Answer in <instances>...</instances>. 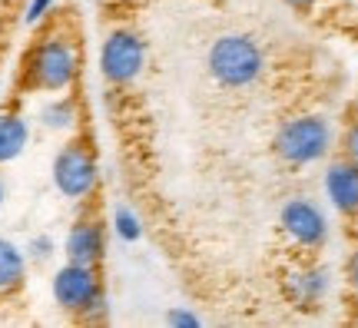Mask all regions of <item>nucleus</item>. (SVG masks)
<instances>
[{
  "instance_id": "obj_3",
  "label": "nucleus",
  "mask_w": 358,
  "mask_h": 328,
  "mask_svg": "<svg viewBox=\"0 0 358 328\" xmlns=\"http://www.w3.org/2000/svg\"><path fill=\"white\" fill-rule=\"evenodd\" d=\"M206 70L222 90H245L266 73V53L245 34H219L206 53Z\"/></svg>"
},
{
  "instance_id": "obj_6",
  "label": "nucleus",
  "mask_w": 358,
  "mask_h": 328,
  "mask_svg": "<svg viewBox=\"0 0 358 328\" xmlns=\"http://www.w3.org/2000/svg\"><path fill=\"white\" fill-rule=\"evenodd\" d=\"M279 232L285 236V242L292 249H299L302 255H312L325 249V242L332 236V226H329L325 209L315 199L292 196L279 213Z\"/></svg>"
},
{
  "instance_id": "obj_15",
  "label": "nucleus",
  "mask_w": 358,
  "mask_h": 328,
  "mask_svg": "<svg viewBox=\"0 0 358 328\" xmlns=\"http://www.w3.org/2000/svg\"><path fill=\"white\" fill-rule=\"evenodd\" d=\"M338 152L348 156V159H358V116L355 113L348 116L345 129L338 133Z\"/></svg>"
},
{
  "instance_id": "obj_22",
  "label": "nucleus",
  "mask_w": 358,
  "mask_h": 328,
  "mask_svg": "<svg viewBox=\"0 0 358 328\" xmlns=\"http://www.w3.org/2000/svg\"><path fill=\"white\" fill-rule=\"evenodd\" d=\"M352 113L358 116V93H355V100H352Z\"/></svg>"
},
{
  "instance_id": "obj_10",
  "label": "nucleus",
  "mask_w": 358,
  "mask_h": 328,
  "mask_svg": "<svg viewBox=\"0 0 358 328\" xmlns=\"http://www.w3.org/2000/svg\"><path fill=\"white\" fill-rule=\"evenodd\" d=\"M64 252L66 262L80 265H100L106 259V229H103L100 215L83 213L73 219V226L66 229Z\"/></svg>"
},
{
  "instance_id": "obj_14",
  "label": "nucleus",
  "mask_w": 358,
  "mask_h": 328,
  "mask_svg": "<svg viewBox=\"0 0 358 328\" xmlns=\"http://www.w3.org/2000/svg\"><path fill=\"white\" fill-rule=\"evenodd\" d=\"M113 232H116V239H123V242H140L143 239L140 215L133 213L129 206H116L113 209Z\"/></svg>"
},
{
  "instance_id": "obj_17",
  "label": "nucleus",
  "mask_w": 358,
  "mask_h": 328,
  "mask_svg": "<svg viewBox=\"0 0 358 328\" xmlns=\"http://www.w3.org/2000/svg\"><path fill=\"white\" fill-rule=\"evenodd\" d=\"M53 249H57V242H53L50 236H34L30 245H27V259H34V262H47V259L53 255Z\"/></svg>"
},
{
  "instance_id": "obj_9",
  "label": "nucleus",
  "mask_w": 358,
  "mask_h": 328,
  "mask_svg": "<svg viewBox=\"0 0 358 328\" xmlns=\"http://www.w3.org/2000/svg\"><path fill=\"white\" fill-rule=\"evenodd\" d=\"M322 192L332 206L335 213L348 219V222H358V159H348V156H338L325 166L322 173Z\"/></svg>"
},
{
  "instance_id": "obj_11",
  "label": "nucleus",
  "mask_w": 358,
  "mask_h": 328,
  "mask_svg": "<svg viewBox=\"0 0 358 328\" xmlns=\"http://www.w3.org/2000/svg\"><path fill=\"white\" fill-rule=\"evenodd\" d=\"M27 282V252L10 239H0V299H10Z\"/></svg>"
},
{
  "instance_id": "obj_5",
  "label": "nucleus",
  "mask_w": 358,
  "mask_h": 328,
  "mask_svg": "<svg viewBox=\"0 0 358 328\" xmlns=\"http://www.w3.org/2000/svg\"><path fill=\"white\" fill-rule=\"evenodd\" d=\"M50 176L57 192L70 202H87L96 192L100 166H96V156L87 146V139H66L53 156Z\"/></svg>"
},
{
  "instance_id": "obj_19",
  "label": "nucleus",
  "mask_w": 358,
  "mask_h": 328,
  "mask_svg": "<svg viewBox=\"0 0 358 328\" xmlns=\"http://www.w3.org/2000/svg\"><path fill=\"white\" fill-rule=\"evenodd\" d=\"M345 285L358 295V245L348 252V259H345Z\"/></svg>"
},
{
  "instance_id": "obj_7",
  "label": "nucleus",
  "mask_w": 358,
  "mask_h": 328,
  "mask_svg": "<svg viewBox=\"0 0 358 328\" xmlns=\"http://www.w3.org/2000/svg\"><path fill=\"white\" fill-rule=\"evenodd\" d=\"M146 66V43L136 30L116 27L100 43V76L110 87H129L136 83Z\"/></svg>"
},
{
  "instance_id": "obj_20",
  "label": "nucleus",
  "mask_w": 358,
  "mask_h": 328,
  "mask_svg": "<svg viewBox=\"0 0 358 328\" xmlns=\"http://www.w3.org/2000/svg\"><path fill=\"white\" fill-rule=\"evenodd\" d=\"M289 10H295V13H312V10H319V3L322 0H282Z\"/></svg>"
},
{
  "instance_id": "obj_1",
  "label": "nucleus",
  "mask_w": 358,
  "mask_h": 328,
  "mask_svg": "<svg viewBox=\"0 0 358 328\" xmlns=\"http://www.w3.org/2000/svg\"><path fill=\"white\" fill-rule=\"evenodd\" d=\"M80 43L64 27L43 30L24 57L20 83L34 93H70L80 80Z\"/></svg>"
},
{
  "instance_id": "obj_8",
  "label": "nucleus",
  "mask_w": 358,
  "mask_h": 328,
  "mask_svg": "<svg viewBox=\"0 0 358 328\" xmlns=\"http://www.w3.org/2000/svg\"><path fill=\"white\" fill-rule=\"evenodd\" d=\"M282 292L299 312H315L332 295V272L319 262H299L282 276Z\"/></svg>"
},
{
  "instance_id": "obj_4",
  "label": "nucleus",
  "mask_w": 358,
  "mask_h": 328,
  "mask_svg": "<svg viewBox=\"0 0 358 328\" xmlns=\"http://www.w3.org/2000/svg\"><path fill=\"white\" fill-rule=\"evenodd\" d=\"M53 302L60 305V312L80 318V322H103L106 318V285L100 278V265H80L66 262L53 272L50 282Z\"/></svg>"
},
{
  "instance_id": "obj_2",
  "label": "nucleus",
  "mask_w": 358,
  "mask_h": 328,
  "mask_svg": "<svg viewBox=\"0 0 358 328\" xmlns=\"http://www.w3.org/2000/svg\"><path fill=\"white\" fill-rule=\"evenodd\" d=\"M335 143L338 139H335L332 120L322 113H295L282 120L279 129L272 133V152L289 169H306L329 159Z\"/></svg>"
},
{
  "instance_id": "obj_12",
  "label": "nucleus",
  "mask_w": 358,
  "mask_h": 328,
  "mask_svg": "<svg viewBox=\"0 0 358 328\" xmlns=\"http://www.w3.org/2000/svg\"><path fill=\"white\" fill-rule=\"evenodd\" d=\"M27 143H30V123H27L24 116L13 113V110L0 113V166L20 159Z\"/></svg>"
},
{
  "instance_id": "obj_13",
  "label": "nucleus",
  "mask_w": 358,
  "mask_h": 328,
  "mask_svg": "<svg viewBox=\"0 0 358 328\" xmlns=\"http://www.w3.org/2000/svg\"><path fill=\"white\" fill-rule=\"evenodd\" d=\"M40 123L50 129V133H73L80 123V106H77V97L70 93H57L53 100L43 103L40 110Z\"/></svg>"
},
{
  "instance_id": "obj_21",
  "label": "nucleus",
  "mask_w": 358,
  "mask_h": 328,
  "mask_svg": "<svg viewBox=\"0 0 358 328\" xmlns=\"http://www.w3.org/2000/svg\"><path fill=\"white\" fill-rule=\"evenodd\" d=\"M3 199H7V186H3V179H0V209H3Z\"/></svg>"
},
{
  "instance_id": "obj_18",
  "label": "nucleus",
  "mask_w": 358,
  "mask_h": 328,
  "mask_svg": "<svg viewBox=\"0 0 358 328\" xmlns=\"http://www.w3.org/2000/svg\"><path fill=\"white\" fill-rule=\"evenodd\" d=\"M166 325H173V328H199V325H203V318L192 315L189 308H169V312H166Z\"/></svg>"
},
{
  "instance_id": "obj_16",
  "label": "nucleus",
  "mask_w": 358,
  "mask_h": 328,
  "mask_svg": "<svg viewBox=\"0 0 358 328\" xmlns=\"http://www.w3.org/2000/svg\"><path fill=\"white\" fill-rule=\"evenodd\" d=\"M53 3H57V0H30V3H27V10H24V24H27V27L43 24V20L50 17Z\"/></svg>"
}]
</instances>
